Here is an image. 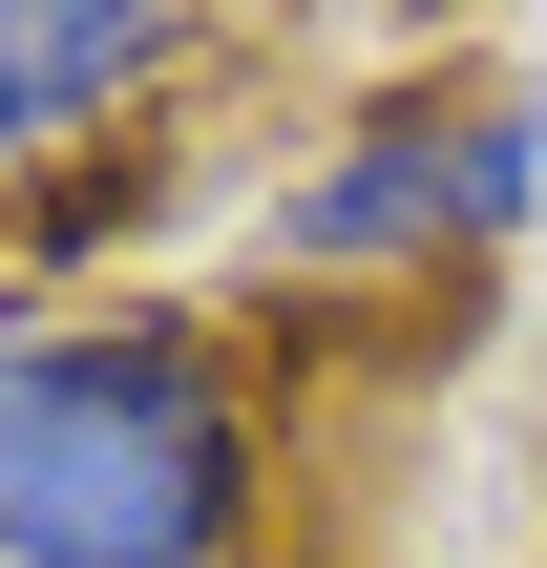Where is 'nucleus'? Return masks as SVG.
<instances>
[{"label": "nucleus", "instance_id": "2", "mask_svg": "<svg viewBox=\"0 0 547 568\" xmlns=\"http://www.w3.org/2000/svg\"><path fill=\"white\" fill-rule=\"evenodd\" d=\"M506 232H547V105L527 84H401V105L316 126V169L253 211L274 274H485Z\"/></svg>", "mask_w": 547, "mask_h": 568}, {"label": "nucleus", "instance_id": "3", "mask_svg": "<svg viewBox=\"0 0 547 568\" xmlns=\"http://www.w3.org/2000/svg\"><path fill=\"white\" fill-rule=\"evenodd\" d=\"M190 63H211V21H169V0H0V190L63 169V148H105Z\"/></svg>", "mask_w": 547, "mask_h": 568}, {"label": "nucleus", "instance_id": "1", "mask_svg": "<svg viewBox=\"0 0 547 568\" xmlns=\"http://www.w3.org/2000/svg\"><path fill=\"white\" fill-rule=\"evenodd\" d=\"M274 548V400L211 316L84 295L0 316V568H253Z\"/></svg>", "mask_w": 547, "mask_h": 568}]
</instances>
